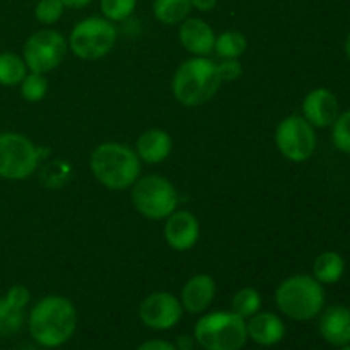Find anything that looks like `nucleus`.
<instances>
[{
  "label": "nucleus",
  "instance_id": "f257e3e1",
  "mask_svg": "<svg viewBox=\"0 0 350 350\" xmlns=\"http://www.w3.org/2000/svg\"><path fill=\"white\" fill-rule=\"evenodd\" d=\"M27 325L34 342L43 347H60L75 334L77 310L65 297L46 296L34 304Z\"/></svg>",
  "mask_w": 350,
  "mask_h": 350
},
{
  "label": "nucleus",
  "instance_id": "f03ea898",
  "mask_svg": "<svg viewBox=\"0 0 350 350\" xmlns=\"http://www.w3.org/2000/svg\"><path fill=\"white\" fill-rule=\"evenodd\" d=\"M91 170L96 180L109 190H125L140 176L142 164L133 149L125 144L105 142L91 156Z\"/></svg>",
  "mask_w": 350,
  "mask_h": 350
},
{
  "label": "nucleus",
  "instance_id": "7ed1b4c3",
  "mask_svg": "<svg viewBox=\"0 0 350 350\" xmlns=\"http://www.w3.org/2000/svg\"><path fill=\"white\" fill-rule=\"evenodd\" d=\"M221 84L219 64L207 57H195L178 67L173 79V92L181 105L198 106L214 98Z\"/></svg>",
  "mask_w": 350,
  "mask_h": 350
},
{
  "label": "nucleus",
  "instance_id": "20e7f679",
  "mask_svg": "<svg viewBox=\"0 0 350 350\" xmlns=\"http://www.w3.org/2000/svg\"><path fill=\"white\" fill-rule=\"evenodd\" d=\"M275 301L279 310L287 318L308 321L323 311L325 291L314 277L294 275L280 284L275 293Z\"/></svg>",
  "mask_w": 350,
  "mask_h": 350
},
{
  "label": "nucleus",
  "instance_id": "39448f33",
  "mask_svg": "<svg viewBox=\"0 0 350 350\" xmlns=\"http://www.w3.org/2000/svg\"><path fill=\"white\" fill-rule=\"evenodd\" d=\"M193 335L204 350H241L248 340L246 321L232 311L204 314L195 325Z\"/></svg>",
  "mask_w": 350,
  "mask_h": 350
},
{
  "label": "nucleus",
  "instance_id": "423d86ee",
  "mask_svg": "<svg viewBox=\"0 0 350 350\" xmlns=\"http://www.w3.org/2000/svg\"><path fill=\"white\" fill-rule=\"evenodd\" d=\"M116 41V27L106 17L91 16L79 21L72 29L68 44L82 60H98L111 51Z\"/></svg>",
  "mask_w": 350,
  "mask_h": 350
},
{
  "label": "nucleus",
  "instance_id": "0eeeda50",
  "mask_svg": "<svg viewBox=\"0 0 350 350\" xmlns=\"http://www.w3.org/2000/svg\"><path fill=\"white\" fill-rule=\"evenodd\" d=\"M132 202L144 217L161 221L176 211L178 193L170 180L157 174H149L135 181Z\"/></svg>",
  "mask_w": 350,
  "mask_h": 350
},
{
  "label": "nucleus",
  "instance_id": "6e6552de",
  "mask_svg": "<svg viewBox=\"0 0 350 350\" xmlns=\"http://www.w3.org/2000/svg\"><path fill=\"white\" fill-rule=\"evenodd\" d=\"M40 156L27 137L16 132L0 133V178L26 180L36 171Z\"/></svg>",
  "mask_w": 350,
  "mask_h": 350
},
{
  "label": "nucleus",
  "instance_id": "1a4fd4ad",
  "mask_svg": "<svg viewBox=\"0 0 350 350\" xmlns=\"http://www.w3.org/2000/svg\"><path fill=\"white\" fill-rule=\"evenodd\" d=\"M67 41L58 31L40 29L27 38L24 44V62L36 74H46L64 62Z\"/></svg>",
  "mask_w": 350,
  "mask_h": 350
},
{
  "label": "nucleus",
  "instance_id": "9d476101",
  "mask_svg": "<svg viewBox=\"0 0 350 350\" xmlns=\"http://www.w3.org/2000/svg\"><path fill=\"white\" fill-rule=\"evenodd\" d=\"M275 142L280 154L294 163H303L317 147V135L313 125L299 115H291L279 123Z\"/></svg>",
  "mask_w": 350,
  "mask_h": 350
},
{
  "label": "nucleus",
  "instance_id": "9b49d317",
  "mask_svg": "<svg viewBox=\"0 0 350 350\" xmlns=\"http://www.w3.org/2000/svg\"><path fill=\"white\" fill-rule=\"evenodd\" d=\"M139 317L142 323L152 330H170L183 317V306L173 294L154 293L142 301Z\"/></svg>",
  "mask_w": 350,
  "mask_h": 350
},
{
  "label": "nucleus",
  "instance_id": "f8f14e48",
  "mask_svg": "<svg viewBox=\"0 0 350 350\" xmlns=\"http://www.w3.org/2000/svg\"><path fill=\"white\" fill-rule=\"evenodd\" d=\"M164 236L171 248L176 252H187L197 245L198 236H200V226L191 212L174 211L167 217L166 226H164Z\"/></svg>",
  "mask_w": 350,
  "mask_h": 350
},
{
  "label": "nucleus",
  "instance_id": "ddd939ff",
  "mask_svg": "<svg viewBox=\"0 0 350 350\" xmlns=\"http://www.w3.org/2000/svg\"><path fill=\"white\" fill-rule=\"evenodd\" d=\"M31 299L24 286H12L0 297V335H14L21 330L24 321V308Z\"/></svg>",
  "mask_w": 350,
  "mask_h": 350
},
{
  "label": "nucleus",
  "instance_id": "4468645a",
  "mask_svg": "<svg viewBox=\"0 0 350 350\" xmlns=\"http://www.w3.org/2000/svg\"><path fill=\"white\" fill-rule=\"evenodd\" d=\"M304 118L318 129L334 125L338 118V101L332 91L325 88L313 89L308 92L303 103Z\"/></svg>",
  "mask_w": 350,
  "mask_h": 350
},
{
  "label": "nucleus",
  "instance_id": "2eb2a0df",
  "mask_svg": "<svg viewBox=\"0 0 350 350\" xmlns=\"http://www.w3.org/2000/svg\"><path fill=\"white\" fill-rule=\"evenodd\" d=\"M180 41L190 53L197 55V57H208L211 53H214V29L198 17H187L181 23Z\"/></svg>",
  "mask_w": 350,
  "mask_h": 350
},
{
  "label": "nucleus",
  "instance_id": "dca6fc26",
  "mask_svg": "<svg viewBox=\"0 0 350 350\" xmlns=\"http://www.w3.org/2000/svg\"><path fill=\"white\" fill-rule=\"evenodd\" d=\"M215 297V280L207 273H198L185 284L181 291V306L188 313L198 314L207 310Z\"/></svg>",
  "mask_w": 350,
  "mask_h": 350
},
{
  "label": "nucleus",
  "instance_id": "f3484780",
  "mask_svg": "<svg viewBox=\"0 0 350 350\" xmlns=\"http://www.w3.org/2000/svg\"><path fill=\"white\" fill-rule=\"evenodd\" d=\"M320 335L335 347L350 344V310L345 306H332L321 314L318 323Z\"/></svg>",
  "mask_w": 350,
  "mask_h": 350
},
{
  "label": "nucleus",
  "instance_id": "a211bd4d",
  "mask_svg": "<svg viewBox=\"0 0 350 350\" xmlns=\"http://www.w3.org/2000/svg\"><path fill=\"white\" fill-rule=\"evenodd\" d=\"M248 338L262 347L277 345L286 335V325L273 313H256L246 323Z\"/></svg>",
  "mask_w": 350,
  "mask_h": 350
},
{
  "label": "nucleus",
  "instance_id": "6ab92c4d",
  "mask_svg": "<svg viewBox=\"0 0 350 350\" xmlns=\"http://www.w3.org/2000/svg\"><path fill=\"white\" fill-rule=\"evenodd\" d=\"M173 149V140L170 133L161 129L144 132L137 140V156L147 164H159L166 159Z\"/></svg>",
  "mask_w": 350,
  "mask_h": 350
},
{
  "label": "nucleus",
  "instance_id": "aec40b11",
  "mask_svg": "<svg viewBox=\"0 0 350 350\" xmlns=\"http://www.w3.org/2000/svg\"><path fill=\"white\" fill-rule=\"evenodd\" d=\"M345 270V262L338 253L325 252L314 260L313 273L320 284H335L342 279Z\"/></svg>",
  "mask_w": 350,
  "mask_h": 350
},
{
  "label": "nucleus",
  "instance_id": "412c9836",
  "mask_svg": "<svg viewBox=\"0 0 350 350\" xmlns=\"http://www.w3.org/2000/svg\"><path fill=\"white\" fill-rule=\"evenodd\" d=\"M190 0H154V16L166 26L181 24L191 12Z\"/></svg>",
  "mask_w": 350,
  "mask_h": 350
},
{
  "label": "nucleus",
  "instance_id": "4be33fe9",
  "mask_svg": "<svg viewBox=\"0 0 350 350\" xmlns=\"http://www.w3.org/2000/svg\"><path fill=\"white\" fill-rule=\"evenodd\" d=\"M27 75V65L19 55L2 51L0 53V85H17Z\"/></svg>",
  "mask_w": 350,
  "mask_h": 350
},
{
  "label": "nucleus",
  "instance_id": "5701e85b",
  "mask_svg": "<svg viewBox=\"0 0 350 350\" xmlns=\"http://www.w3.org/2000/svg\"><path fill=\"white\" fill-rule=\"evenodd\" d=\"M246 38L238 31H226L215 38V48L217 55L224 60L228 58H239L246 51Z\"/></svg>",
  "mask_w": 350,
  "mask_h": 350
},
{
  "label": "nucleus",
  "instance_id": "b1692460",
  "mask_svg": "<svg viewBox=\"0 0 350 350\" xmlns=\"http://www.w3.org/2000/svg\"><path fill=\"white\" fill-rule=\"evenodd\" d=\"M260 306H262V296L253 287H245V289L238 291L232 297V313L241 317L243 320L258 313Z\"/></svg>",
  "mask_w": 350,
  "mask_h": 350
},
{
  "label": "nucleus",
  "instance_id": "393cba45",
  "mask_svg": "<svg viewBox=\"0 0 350 350\" xmlns=\"http://www.w3.org/2000/svg\"><path fill=\"white\" fill-rule=\"evenodd\" d=\"M48 92V81L44 77V74H36V72H31L21 82V96H23L26 101L36 103L46 96Z\"/></svg>",
  "mask_w": 350,
  "mask_h": 350
},
{
  "label": "nucleus",
  "instance_id": "a878e982",
  "mask_svg": "<svg viewBox=\"0 0 350 350\" xmlns=\"http://www.w3.org/2000/svg\"><path fill=\"white\" fill-rule=\"evenodd\" d=\"M103 16L111 23L129 19L137 7V0H99Z\"/></svg>",
  "mask_w": 350,
  "mask_h": 350
},
{
  "label": "nucleus",
  "instance_id": "bb28decb",
  "mask_svg": "<svg viewBox=\"0 0 350 350\" xmlns=\"http://www.w3.org/2000/svg\"><path fill=\"white\" fill-rule=\"evenodd\" d=\"M65 5L62 0H38L34 16L41 24H55L64 16Z\"/></svg>",
  "mask_w": 350,
  "mask_h": 350
},
{
  "label": "nucleus",
  "instance_id": "cd10ccee",
  "mask_svg": "<svg viewBox=\"0 0 350 350\" xmlns=\"http://www.w3.org/2000/svg\"><path fill=\"white\" fill-rule=\"evenodd\" d=\"M334 144L338 150L350 154V109L338 115L334 123Z\"/></svg>",
  "mask_w": 350,
  "mask_h": 350
},
{
  "label": "nucleus",
  "instance_id": "c85d7f7f",
  "mask_svg": "<svg viewBox=\"0 0 350 350\" xmlns=\"http://www.w3.org/2000/svg\"><path fill=\"white\" fill-rule=\"evenodd\" d=\"M219 72H221L222 81H234L241 75L243 68L239 65L238 58H228L222 64H219Z\"/></svg>",
  "mask_w": 350,
  "mask_h": 350
},
{
  "label": "nucleus",
  "instance_id": "c756f323",
  "mask_svg": "<svg viewBox=\"0 0 350 350\" xmlns=\"http://www.w3.org/2000/svg\"><path fill=\"white\" fill-rule=\"evenodd\" d=\"M137 350H178V349H176V345L171 344V342L154 338V340H147V342H144V344H140Z\"/></svg>",
  "mask_w": 350,
  "mask_h": 350
},
{
  "label": "nucleus",
  "instance_id": "7c9ffc66",
  "mask_svg": "<svg viewBox=\"0 0 350 350\" xmlns=\"http://www.w3.org/2000/svg\"><path fill=\"white\" fill-rule=\"evenodd\" d=\"M191 7H195L197 10L202 12H211L215 5H217V0H190Z\"/></svg>",
  "mask_w": 350,
  "mask_h": 350
},
{
  "label": "nucleus",
  "instance_id": "2f4dec72",
  "mask_svg": "<svg viewBox=\"0 0 350 350\" xmlns=\"http://www.w3.org/2000/svg\"><path fill=\"white\" fill-rule=\"evenodd\" d=\"M62 3L68 9H84L89 3H92V0H62Z\"/></svg>",
  "mask_w": 350,
  "mask_h": 350
},
{
  "label": "nucleus",
  "instance_id": "473e14b6",
  "mask_svg": "<svg viewBox=\"0 0 350 350\" xmlns=\"http://www.w3.org/2000/svg\"><path fill=\"white\" fill-rule=\"evenodd\" d=\"M178 350H193V340L190 337H180L176 345Z\"/></svg>",
  "mask_w": 350,
  "mask_h": 350
},
{
  "label": "nucleus",
  "instance_id": "72a5a7b5",
  "mask_svg": "<svg viewBox=\"0 0 350 350\" xmlns=\"http://www.w3.org/2000/svg\"><path fill=\"white\" fill-rule=\"evenodd\" d=\"M345 51H347V57L350 58V33L347 36V41H345Z\"/></svg>",
  "mask_w": 350,
  "mask_h": 350
},
{
  "label": "nucleus",
  "instance_id": "f704fd0d",
  "mask_svg": "<svg viewBox=\"0 0 350 350\" xmlns=\"http://www.w3.org/2000/svg\"><path fill=\"white\" fill-rule=\"evenodd\" d=\"M340 350H350V344L349 345H344V347H340Z\"/></svg>",
  "mask_w": 350,
  "mask_h": 350
}]
</instances>
